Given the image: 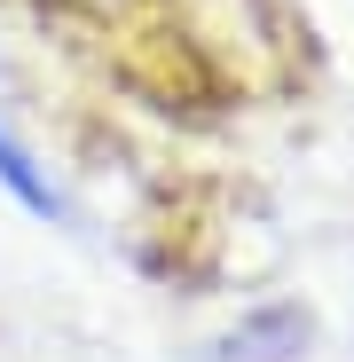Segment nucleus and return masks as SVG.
<instances>
[{
    "label": "nucleus",
    "mask_w": 354,
    "mask_h": 362,
    "mask_svg": "<svg viewBox=\"0 0 354 362\" xmlns=\"http://www.w3.org/2000/svg\"><path fill=\"white\" fill-rule=\"evenodd\" d=\"M0 197H8L16 213H32V221H47V228H79L71 189L55 181V165L24 142V127L8 118V55H0Z\"/></svg>",
    "instance_id": "nucleus-2"
},
{
    "label": "nucleus",
    "mask_w": 354,
    "mask_h": 362,
    "mask_svg": "<svg viewBox=\"0 0 354 362\" xmlns=\"http://www.w3.org/2000/svg\"><path fill=\"white\" fill-rule=\"evenodd\" d=\"M323 315L300 291H268L252 308H236V323L213 339V362H315Z\"/></svg>",
    "instance_id": "nucleus-1"
}]
</instances>
